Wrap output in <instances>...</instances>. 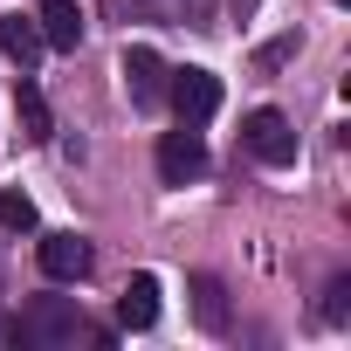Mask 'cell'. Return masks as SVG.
I'll return each instance as SVG.
<instances>
[{
  "mask_svg": "<svg viewBox=\"0 0 351 351\" xmlns=\"http://www.w3.org/2000/svg\"><path fill=\"white\" fill-rule=\"evenodd\" d=\"M344 296H351V282H330V303H324V317H344V310H351Z\"/></svg>",
  "mask_w": 351,
  "mask_h": 351,
  "instance_id": "obj_13",
  "label": "cell"
},
{
  "mask_svg": "<svg viewBox=\"0 0 351 351\" xmlns=\"http://www.w3.org/2000/svg\"><path fill=\"white\" fill-rule=\"evenodd\" d=\"M0 228H14V234H21V228H35V200L8 186V193H0Z\"/></svg>",
  "mask_w": 351,
  "mask_h": 351,
  "instance_id": "obj_12",
  "label": "cell"
},
{
  "mask_svg": "<svg viewBox=\"0 0 351 351\" xmlns=\"http://www.w3.org/2000/svg\"><path fill=\"white\" fill-rule=\"evenodd\" d=\"M0 49H8V56H14L21 69H28V62H35V56H42L49 42H42V28H35L28 14H0Z\"/></svg>",
  "mask_w": 351,
  "mask_h": 351,
  "instance_id": "obj_9",
  "label": "cell"
},
{
  "mask_svg": "<svg viewBox=\"0 0 351 351\" xmlns=\"http://www.w3.org/2000/svg\"><path fill=\"white\" fill-rule=\"evenodd\" d=\"M193 310H200L207 330H228V289H221L214 276H193Z\"/></svg>",
  "mask_w": 351,
  "mask_h": 351,
  "instance_id": "obj_11",
  "label": "cell"
},
{
  "mask_svg": "<svg viewBox=\"0 0 351 351\" xmlns=\"http://www.w3.org/2000/svg\"><path fill=\"white\" fill-rule=\"evenodd\" d=\"M200 172H207V138H200V124H180V131L158 138V180H165V186H186V180H200Z\"/></svg>",
  "mask_w": 351,
  "mask_h": 351,
  "instance_id": "obj_2",
  "label": "cell"
},
{
  "mask_svg": "<svg viewBox=\"0 0 351 351\" xmlns=\"http://www.w3.org/2000/svg\"><path fill=\"white\" fill-rule=\"evenodd\" d=\"M90 262H97V255H90L83 234H42V276H49V282H83Z\"/></svg>",
  "mask_w": 351,
  "mask_h": 351,
  "instance_id": "obj_5",
  "label": "cell"
},
{
  "mask_svg": "<svg viewBox=\"0 0 351 351\" xmlns=\"http://www.w3.org/2000/svg\"><path fill=\"white\" fill-rule=\"evenodd\" d=\"M35 28H42L49 49H76V42H83V8H76V0H42V8H35Z\"/></svg>",
  "mask_w": 351,
  "mask_h": 351,
  "instance_id": "obj_7",
  "label": "cell"
},
{
  "mask_svg": "<svg viewBox=\"0 0 351 351\" xmlns=\"http://www.w3.org/2000/svg\"><path fill=\"white\" fill-rule=\"evenodd\" d=\"M117 324L124 330H152L158 324V282L152 276H131V289L117 296Z\"/></svg>",
  "mask_w": 351,
  "mask_h": 351,
  "instance_id": "obj_8",
  "label": "cell"
},
{
  "mask_svg": "<svg viewBox=\"0 0 351 351\" xmlns=\"http://www.w3.org/2000/svg\"><path fill=\"white\" fill-rule=\"evenodd\" d=\"M14 117H21V138H35V145H42V138L56 131V124H49V97H42V90L28 83V76L14 83Z\"/></svg>",
  "mask_w": 351,
  "mask_h": 351,
  "instance_id": "obj_10",
  "label": "cell"
},
{
  "mask_svg": "<svg viewBox=\"0 0 351 351\" xmlns=\"http://www.w3.org/2000/svg\"><path fill=\"white\" fill-rule=\"evenodd\" d=\"M165 97H172V110H180V124H207L221 110V76L214 69H180L165 83Z\"/></svg>",
  "mask_w": 351,
  "mask_h": 351,
  "instance_id": "obj_4",
  "label": "cell"
},
{
  "mask_svg": "<svg viewBox=\"0 0 351 351\" xmlns=\"http://www.w3.org/2000/svg\"><path fill=\"white\" fill-rule=\"evenodd\" d=\"M241 145L262 158V165H296V131H289V117L282 110H248V124H241Z\"/></svg>",
  "mask_w": 351,
  "mask_h": 351,
  "instance_id": "obj_3",
  "label": "cell"
},
{
  "mask_svg": "<svg viewBox=\"0 0 351 351\" xmlns=\"http://www.w3.org/2000/svg\"><path fill=\"white\" fill-rule=\"evenodd\" d=\"M165 62L152 56V49H124V90H131V104L138 110H152V104H165Z\"/></svg>",
  "mask_w": 351,
  "mask_h": 351,
  "instance_id": "obj_6",
  "label": "cell"
},
{
  "mask_svg": "<svg viewBox=\"0 0 351 351\" xmlns=\"http://www.w3.org/2000/svg\"><path fill=\"white\" fill-rule=\"evenodd\" d=\"M0 344H21V351H62V344H110V330H97L76 303L62 296H35L21 317L0 324Z\"/></svg>",
  "mask_w": 351,
  "mask_h": 351,
  "instance_id": "obj_1",
  "label": "cell"
}]
</instances>
